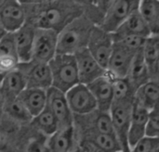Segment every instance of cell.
I'll use <instances>...</instances> for the list:
<instances>
[{"label":"cell","mask_w":159,"mask_h":152,"mask_svg":"<svg viewBox=\"0 0 159 152\" xmlns=\"http://www.w3.org/2000/svg\"><path fill=\"white\" fill-rule=\"evenodd\" d=\"M115 41L112 33L95 26L88 45V49L95 59L107 71V67L113 54Z\"/></svg>","instance_id":"10"},{"label":"cell","mask_w":159,"mask_h":152,"mask_svg":"<svg viewBox=\"0 0 159 152\" xmlns=\"http://www.w3.org/2000/svg\"><path fill=\"white\" fill-rule=\"evenodd\" d=\"M52 74V87L63 93L80 84L78 68L74 55L58 54L49 63Z\"/></svg>","instance_id":"4"},{"label":"cell","mask_w":159,"mask_h":152,"mask_svg":"<svg viewBox=\"0 0 159 152\" xmlns=\"http://www.w3.org/2000/svg\"><path fill=\"white\" fill-rule=\"evenodd\" d=\"M151 35L152 33L139 8L135 9L120 28L113 33L114 41L126 36H142L147 38Z\"/></svg>","instance_id":"17"},{"label":"cell","mask_w":159,"mask_h":152,"mask_svg":"<svg viewBox=\"0 0 159 152\" xmlns=\"http://www.w3.org/2000/svg\"><path fill=\"white\" fill-rule=\"evenodd\" d=\"M79 146H89L98 152H118L123 150L115 135L93 133L76 137Z\"/></svg>","instance_id":"16"},{"label":"cell","mask_w":159,"mask_h":152,"mask_svg":"<svg viewBox=\"0 0 159 152\" xmlns=\"http://www.w3.org/2000/svg\"><path fill=\"white\" fill-rule=\"evenodd\" d=\"M74 152H82V151H81V149H80V147H79L78 149H76V150H75Z\"/></svg>","instance_id":"38"},{"label":"cell","mask_w":159,"mask_h":152,"mask_svg":"<svg viewBox=\"0 0 159 152\" xmlns=\"http://www.w3.org/2000/svg\"><path fill=\"white\" fill-rule=\"evenodd\" d=\"M148 119L149 111L135 102L129 132V145L130 149H132L138 142L146 137Z\"/></svg>","instance_id":"21"},{"label":"cell","mask_w":159,"mask_h":152,"mask_svg":"<svg viewBox=\"0 0 159 152\" xmlns=\"http://www.w3.org/2000/svg\"><path fill=\"white\" fill-rule=\"evenodd\" d=\"M66 98L74 115H86L98 110L97 101L88 85L78 84L66 93Z\"/></svg>","instance_id":"12"},{"label":"cell","mask_w":159,"mask_h":152,"mask_svg":"<svg viewBox=\"0 0 159 152\" xmlns=\"http://www.w3.org/2000/svg\"><path fill=\"white\" fill-rule=\"evenodd\" d=\"M84 15H86L96 26H101L112 1H80Z\"/></svg>","instance_id":"30"},{"label":"cell","mask_w":159,"mask_h":152,"mask_svg":"<svg viewBox=\"0 0 159 152\" xmlns=\"http://www.w3.org/2000/svg\"><path fill=\"white\" fill-rule=\"evenodd\" d=\"M36 28L29 22L14 33L18 55L20 63H26L33 59V48L35 38Z\"/></svg>","instance_id":"19"},{"label":"cell","mask_w":159,"mask_h":152,"mask_svg":"<svg viewBox=\"0 0 159 152\" xmlns=\"http://www.w3.org/2000/svg\"><path fill=\"white\" fill-rule=\"evenodd\" d=\"M1 114L6 115L9 119L20 124H29L33 120V116L19 98L2 100Z\"/></svg>","instance_id":"24"},{"label":"cell","mask_w":159,"mask_h":152,"mask_svg":"<svg viewBox=\"0 0 159 152\" xmlns=\"http://www.w3.org/2000/svg\"><path fill=\"white\" fill-rule=\"evenodd\" d=\"M157 149H159V138L145 137L130 149V152H155Z\"/></svg>","instance_id":"35"},{"label":"cell","mask_w":159,"mask_h":152,"mask_svg":"<svg viewBox=\"0 0 159 152\" xmlns=\"http://www.w3.org/2000/svg\"><path fill=\"white\" fill-rule=\"evenodd\" d=\"M26 13V21L35 28L61 33L68 24L84 14L80 1H20Z\"/></svg>","instance_id":"1"},{"label":"cell","mask_w":159,"mask_h":152,"mask_svg":"<svg viewBox=\"0 0 159 152\" xmlns=\"http://www.w3.org/2000/svg\"><path fill=\"white\" fill-rule=\"evenodd\" d=\"M118 152H130V150H120V151Z\"/></svg>","instance_id":"39"},{"label":"cell","mask_w":159,"mask_h":152,"mask_svg":"<svg viewBox=\"0 0 159 152\" xmlns=\"http://www.w3.org/2000/svg\"><path fill=\"white\" fill-rule=\"evenodd\" d=\"M111 79L114 89V103H135L137 88L129 80L127 77H111Z\"/></svg>","instance_id":"27"},{"label":"cell","mask_w":159,"mask_h":152,"mask_svg":"<svg viewBox=\"0 0 159 152\" xmlns=\"http://www.w3.org/2000/svg\"><path fill=\"white\" fill-rule=\"evenodd\" d=\"M47 105L55 115L60 130L74 126V114L68 104L65 93L53 87L49 88L48 90Z\"/></svg>","instance_id":"13"},{"label":"cell","mask_w":159,"mask_h":152,"mask_svg":"<svg viewBox=\"0 0 159 152\" xmlns=\"http://www.w3.org/2000/svg\"><path fill=\"white\" fill-rule=\"evenodd\" d=\"M143 53L145 61L151 70L159 58V35H151L146 39Z\"/></svg>","instance_id":"32"},{"label":"cell","mask_w":159,"mask_h":152,"mask_svg":"<svg viewBox=\"0 0 159 152\" xmlns=\"http://www.w3.org/2000/svg\"><path fill=\"white\" fill-rule=\"evenodd\" d=\"M95 26L84 14L75 19L59 33L58 54L75 56L80 50L88 48L89 41Z\"/></svg>","instance_id":"3"},{"label":"cell","mask_w":159,"mask_h":152,"mask_svg":"<svg viewBox=\"0 0 159 152\" xmlns=\"http://www.w3.org/2000/svg\"><path fill=\"white\" fill-rule=\"evenodd\" d=\"M75 57L81 84L88 85L97 79L107 75V71L95 59L88 48L80 50Z\"/></svg>","instance_id":"14"},{"label":"cell","mask_w":159,"mask_h":152,"mask_svg":"<svg viewBox=\"0 0 159 152\" xmlns=\"http://www.w3.org/2000/svg\"><path fill=\"white\" fill-rule=\"evenodd\" d=\"M0 152H49L48 137L1 114Z\"/></svg>","instance_id":"2"},{"label":"cell","mask_w":159,"mask_h":152,"mask_svg":"<svg viewBox=\"0 0 159 152\" xmlns=\"http://www.w3.org/2000/svg\"><path fill=\"white\" fill-rule=\"evenodd\" d=\"M138 53L139 52H135L115 43L113 54L107 67L108 75L115 78L127 77L130 66Z\"/></svg>","instance_id":"15"},{"label":"cell","mask_w":159,"mask_h":152,"mask_svg":"<svg viewBox=\"0 0 159 152\" xmlns=\"http://www.w3.org/2000/svg\"><path fill=\"white\" fill-rule=\"evenodd\" d=\"M58 42L59 33L36 28L32 60L49 63L58 55Z\"/></svg>","instance_id":"8"},{"label":"cell","mask_w":159,"mask_h":152,"mask_svg":"<svg viewBox=\"0 0 159 152\" xmlns=\"http://www.w3.org/2000/svg\"><path fill=\"white\" fill-rule=\"evenodd\" d=\"M26 22L25 9L20 1H0V27L1 32L15 33Z\"/></svg>","instance_id":"11"},{"label":"cell","mask_w":159,"mask_h":152,"mask_svg":"<svg viewBox=\"0 0 159 152\" xmlns=\"http://www.w3.org/2000/svg\"><path fill=\"white\" fill-rule=\"evenodd\" d=\"M19 99L34 118L46 109L48 104V90L26 88L19 96Z\"/></svg>","instance_id":"22"},{"label":"cell","mask_w":159,"mask_h":152,"mask_svg":"<svg viewBox=\"0 0 159 152\" xmlns=\"http://www.w3.org/2000/svg\"><path fill=\"white\" fill-rule=\"evenodd\" d=\"M79 147H80L82 152H98L97 150H93L92 148H90L89 146H79Z\"/></svg>","instance_id":"37"},{"label":"cell","mask_w":159,"mask_h":152,"mask_svg":"<svg viewBox=\"0 0 159 152\" xmlns=\"http://www.w3.org/2000/svg\"><path fill=\"white\" fill-rule=\"evenodd\" d=\"M27 88L26 80L19 69L1 76L0 101L16 98Z\"/></svg>","instance_id":"20"},{"label":"cell","mask_w":159,"mask_h":152,"mask_svg":"<svg viewBox=\"0 0 159 152\" xmlns=\"http://www.w3.org/2000/svg\"><path fill=\"white\" fill-rule=\"evenodd\" d=\"M31 124L48 137H52L60 130L59 123L48 105L41 113L33 118Z\"/></svg>","instance_id":"28"},{"label":"cell","mask_w":159,"mask_h":152,"mask_svg":"<svg viewBox=\"0 0 159 152\" xmlns=\"http://www.w3.org/2000/svg\"><path fill=\"white\" fill-rule=\"evenodd\" d=\"M134 103H113L110 110L113 128L116 137L123 150H130L129 145V132L131 123Z\"/></svg>","instance_id":"7"},{"label":"cell","mask_w":159,"mask_h":152,"mask_svg":"<svg viewBox=\"0 0 159 152\" xmlns=\"http://www.w3.org/2000/svg\"><path fill=\"white\" fill-rule=\"evenodd\" d=\"M0 57L19 59L14 33L1 32L0 34Z\"/></svg>","instance_id":"31"},{"label":"cell","mask_w":159,"mask_h":152,"mask_svg":"<svg viewBox=\"0 0 159 152\" xmlns=\"http://www.w3.org/2000/svg\"><path fill=\"white\" fill-rule=\"evenodd\" d=\"M18 69L26 80L27 88L48 90L52 87V74L48 63L31 60L20 63Z\"/></svg>","instance_id":"9"},{"label":"cell","mask_w":159,"mask_h":152,"mask_svg":"<svg viewBox=\"0 0 159 152\" xmlns=\"http://www.w3.org/2000/svg\"><path fill=\"white\" fill-rule=\"evenodd\" d=\"M147 38L142 36H126L115 40V43L121 45L122 46H125L135 52H140L141 50H143Z\"/></svg>","instance_id":"33"},{"label":"cell","mask_w":159,"mask_h":152,"mask_svg":"<svg viewBox=\"0 0 159 152\" xmlns=\"http://www.w3.org/2000/svg\"><path fill=\"white\" fill-rule=\"evenodd\" d=\"M135 102L146 109L152 111L159 106V81L150 80L145 85L138 88Z\"/></svg>","instance_id":"25"},{"label":"cell","mask_w":159,"mask_h":152,"mask_svg":"<svg viewBox=\"0 0 159 152\" xmlns=\"http://www.w3.org/2000/svg\"><path fill=\"white\" fill-rule=\"evenodd\" d=\"M146 137L159 138V106L149 111Z\"/></svg>","instance_id":"34"},{"label":"cell","mask_w":159,"mask_h":152,"mask_svg":"<svg viewBox=\"0 0 159 152\" xmlns=\"http://www.w3.org/2000/svg\"><path fill=\"white\" fill-rule=\"evenodd\" d=\"M155 152H159V149H157V150Z\"/></svg>","instance_id":"40"},{"label":"cell","mask_w":159,"mask_h":152,"mask_svg":"<svg viewBox=\"0 0 159 152\" xmlns=\"http://www.w3.org/2000/svg\"><path fill=\"white\" fill-rule=\"evenodd\" d=\"M150 72H151L152 80H158L159 81V58L157 59V62L155 63V65L150 70Z\"/></svg>","instance_id":"36"},{"label":"cell","mask_w":159,"mask_h":152,"mask_svg":"<svg viewBox=\"0 0 159 152\" xmlns=\"http://www.w3.org/2000/svg\"><path fill=\"white\" fill-rule=\"evenodd\" d=\"M139 9L152 35H159V0H142Z\"/></svg>","instance_id":"29"},{"label":"cell","mask_w":159,"mask_h":152,"mask_svg":"<svg viewBox=\"0 0 159 152\" xmlns=\"http://www.w3.org/2000/svg\"><path fill=\"white\" fill-rule=\"evenodd\" d=\"M139 0H113L101 27L109 33H115L129 15L140 7Z\"/></svg>","instance_id":"6"},{"label":"cell","mask_w":159,"mask_h":152,"mask_svg":"<svg viewBox=\"0 0 159 152\" xmlns=\"http://www.w3.org/2000/svg\"><path fill=\"white\" fill-rule=\"evenodd\" d=\"M74 128L75 137L93 133L115 135L110 112L100 110L86 115H74Z\"/></svg>","instance_id":"5"},{"label":"cell","mask_w":159,"mask_h":152,"mask_svg":"<svg viewBox=\"0 0 159 152\" xmlns=\"http://www.w3.org/2000/svg\"><path fill=\"white\" fill-rule=\"evenodd\" d=\"M78 148L79 145L74 126L59 130L52 137H48L49 152H74Z\"/></svg>","instance_id":"23"},{"label":"cell","mask_w":159,"mask_h":152,"mask_svg":"<svg viewBox=\"0 0 159 152\" xmlns=\"http://www.w3.org/2000/svg\"><path fill=\"white\" fill-rule=\"evenodd\" d=\"M88 87L97 101L98 110L110 112L114 103V89L112 79L108 73L107 75L101 77L93 83L88 85Z\"/></svg>","instance_id":"18"},{"label":"cell","mask_w":159,"mask_h":152,"mask_svg":"<svg viewBox=\"0 0 159 152\" xmlns=\"http://www.w3.org/2000/svg\"><path fill=\"white\" fill-rule=\"evenodd\" d=\"M127 78L137 88V90L139 87H141L142 85H145L150 80H152L150 69L145 61L143 50H141L136 55L130 66Z\"/></svg>","instance_id":"26"}]
</instances>
